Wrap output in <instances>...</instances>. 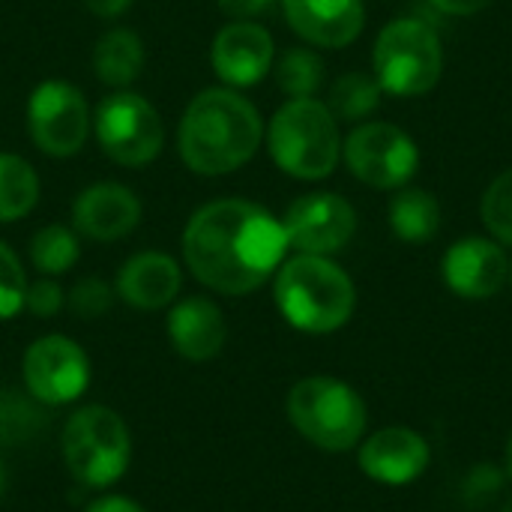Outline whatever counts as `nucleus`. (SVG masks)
Instances as JSON below:
<instances>
[{"instance_id":"obj_13","label":"nucleus","mask_w":512,"mask_h":512,"mask_svg":"<svg viewBox=\"0 0 512 512\" xmlns=\"http://www.w3.org/2000/svg\"><path fill=\"white\" fill-rule=\"evenodd\" d=\"M276 45L267 27L255 21L225 24L210 45V66L225 87L243 90L261 84L273 72Z\"/></svg>"},{"instance_id":"obj_29","label":"nucleus","mask_w":512,"mask_h":512,"mask_svg":"<svg viewBox=\"0 0 512 512\" xmlns=\"http://www.w3.org/2000/svg\"><path fill=\"white\" fill-rule=\"evenodd\" d=\"M27 276L18 255L0 240V321L15 318L24 309Z\"/></svg>"},{"instance_id":"obj_16","label":"nucleus","mask_w":512,"mask_h":512,"mask_svg":"<svg viewBox=\"0 0 512 512\" xmlns=\"http://www.w3.org/2000/svg\"><path fill=\"white\" fill-rule=\"evenodd\" d=\"M141 198L114 180L84 186L72 201V228L78 237L96 243H114L129 237L141 222Z\"/></svg>"},{"instance_id":"obj_20","label":"nucleus","mask_w":512,"mask_h":512,"mask_svg":"<svg viewBox=\"0 0 512 512\" xmlns=\"http://www.w3.org/2000/svg\"><path fill=\"white\" fill-rule=\"evenodd\" d=\"M90 63H93V75L105 87L126 90L129 84H135L141 78L144 63H147V51H144V42L135 30L111 27L96 39Z\"/></svg>"},{"instance_id":"obj_30","label":"nucleus","mask_w":512,"mask_h":512,"mask_svg":"<svg viewBox=\"0 0 512 512\" xmlns=\"http://www.w3.org/2000/svg\"><path fill=\"white\" fill-rule=\"evenodd\" d=\"M66 306V294L54 276H39L36 282H27L24 309L36 318H54Z\"/></svg>"},{"instance_id":"obj_15","label":"nucleus","mask_w":512,"mask_h":512,"mask_svg":"<svg viewBox=\"0 0 512 512\" xmlns=\"http://www.w3.org/2000/svg\"><path fill=\"white\" fill-rule=\"evenodd\" d=\"M441 276L456 297L489 300L501 294L510 282V258L498 240L477 234L462 237L447 249L441 261Z\"/></svg>"},{"instance_id":"obj_17","label":"nucleus","mask_w":512,"mask_h":512,"mask_svg":"<svg viewBox=\"0 0 512 512\" xmlns=\"http://www.w3.org/2000/svg\"><path fill=\"white\" fill-rule=\"evenodd\" d=\"M291 30L315 48H345L366 27L363 0H282Z\"/></svg>"},{"instance_id":"obj_5","label":"nucleus","mask_w":512,"mask_h":512,"mask_svg":"<svg viewBox=\"0 0 512 512\" xmlns=\"http://www.w3.org/2000/svg\"><path fill=\"white\" fill-rule=\"evenodd\" d=\"M291 426L324 453H348L360 447L369 426L363 396L330 375H312L291 387L285 402Z\"/></svg>"},{"instance_id":"obj_23","label":"nucleus","mask_w":512,"mask_h":512,"mask_svg":"<svg viewBox=\"0 0 512 512\" xmlns=\"http://www.w3.org/2000/svg\"><path fill=\"white\" fill-rule=\"evenodd\" d=\"M381 84L375 81V75H366V72H345L333 81L330 87V96H327V108L330 114L342 123H360L366 120L369 114L378 111L381 105Z\"/></svg>"},{"instance_id":"obj_1","label":"nucleus","mask_w":512,"mask_h":512,"mask_svg":"<svg viewBox=\"0 0 512 512\" xmlns=\"http://www.w3.org/2000/svg\"><path fill=\"white\" fill-rule=\"evenodd\" d=\"M183 264L210 291L243 297L276 276L288 255L282 219L243 198L198 207L183 228Z\"/></svg>"},{"instance_id":"obj_28","label":"nucleus","mask_w":512,"mask_h":512,"mask_svg":"<svg viewBox=\"0 0 512 512\" xmlns=\"http://www.w3.org/2000/svg\"><path fill=\"white\" fill-rule=\"evenodd\" d=\"M114 285H108L105 279H96V276H84L72 285L66 303L72 309L75 318L81 321H93V318H102L108 315V309L114 306Z\"/></svg>"},{"instance_id":"obj_33","label":"nucleus","mask_w":512,"mask_h":512,"mask_svg":"<svg viewBox=\"0 0 512 512\" xmlns=\"http://www.w3.org/2000/svg\"><path fill=\"white\" fill-rule=\"evenodd\" d=\"M84 512H147L141 504H135L132 498H123V495H105V498H96Z\"/></svg>"},{"instance_id":"obj_18","label":"nucleus","mask_w":512,"mask_h":512,"mask_svg":"<svg viewBox=\"0 0 512 512\" xmlns=\"http://www.w3.org/2000/svg\"><path fill=\"white\" fill-rule=\"evenodd\" d=\"M183 288V270L180 264L165 255V252H138L126 258V264L117 270L114 279V294L141 312H156L168 309Z\"/></svg>"},{"instance_id":"obj_25","label":"nucleus","mask_w":512,"mask_h":512,"mask_svg":"<svg viewBox=\"0 0 512 512\" xmlns=\"http://www.w3.org/2000/svg\"><path fill=\"white\" fill-rule=\"evenodd\" d=\"M276 84L288 99H312L324 84V60L312 48H288L273 60Z\"/></svg>"},{"instance_id":"obj_7","label":"nucleus","mask_w":512,"mask_h":512,"mask_svg":"<svg viewBox=\"0 0 512 512\" xmlns=\"http://www.w3.org/2000/svg\"><path fill=\"white\" fill-rule=\"evenodd\" d=\"M372 72L384 93L399 99L426 96L444 75V45L432 24L396 18L384 24L372 51Z\"/></svg>"},{"instance_id":"obj_26","label":"nucleus","mask_w":512,"mask_h":512,"mask_svg":"<svg viewBox=\"0 0 512 512\" xmlns=\"http://www.w3.org/2000/svg\"><path fill=\"white\" fill-rule=\"evenodd\" d=\"M42 423H45V414L30 393L27 396L18 390L0 393V444L3 447H18V444L33 441Z\"/></svg>"},{"instance_id":"obj_32","label":"nucleus","mask_w":512,"mask_h":512,"mask_svg":"<svg viewBox=\"0 0 512 512\" xmlns=\"http://www.w3.org/2000/svg\"><path fill=\"white\" fill-rule=\"evenodd\" d=\"M441 15H453V18H465V15H477L486 6H492V0H429Z\"/></svg>"},{"instance_id":"obj_24","label":"nucleus","mask_w":512,"mask_h":512,"mask_svg":"<svg viewBox=\"0 0 512 512\" xmlns=\"http://www.w3.org/2000/svg\"><path fill=\"white\" fill-rule=\"evenodd\" d=\"M81 258V240L75 228L66 225H45L30 240V264L39 276H63Z\"/></svg>"},{"instance_id":"obj_10","label":"nucleus","mask_w":512,"mask_h":512,"mask_svg":"<svg viewBox=\"0 0 512 512\" xmlns=\"http://www.w3.org/2000/svg\"><path fill=\"white\" fill-rule=\"evenodd\" d=\"M342 159L360 183L396 192L417 174L420 150L405 129L384 120H369L348 132L342 141Z\"/></svg>"},{"instance_id":"obj_22","label":"nucleus","mask_w":512,"mask_h":512,"mask_svg":"<svg viewBox=\"0 0 512 512\" xmlns=\"http://www.w3.org/2000/svg\"><path fill=\"white\" fill-rule=\"evenodd\" d=\"M39 201V174L36 168L15 156L0 153V225L24 219Z\"/></svg>"},{"instance_id":"obj_9","label":"nucleus","mask_w":512,"mask_h":512,"mask_svg":"<svg viewBox=\"0 0 512 512\" xmlns=\"http://www.w3.org/2000/svg\"><path fill=\"white\" fill-rule=\"evenodd\" d=\"M27 132L45 156L69 159L81 153L93 132V111L75 84L48 78L39 81L27 99Z\"/></svg>"},{"instance_id":"obj_37","label":"nucleus","mask_w":512,"mask_h":512,"mask_svg":"<svg viewBox=\"0 0 512 512\" xmlns=\"http://www.w3.org/2000/svg\"><path fill=\"white\" fill-rule=\"evenodd\" d=\"M0 495H3V468H0Z\"/></svg>"},{"instance_id":"obj_6","label":"nucleus","mask_w":512,"mask_h":512,"mask_svg":"<svg viewBox=\"0 0 512 512\" xmlns=\"http://www.w3.org/2000/svg\"><path fill=\"white\" fill-rule=\"evenodd\" d=\"M60 453L72 480L84 489H108L129 468L132 435L117 411L84 405L63 423Z\"/></svg>"},{"instance_id":"obj_31","label":"nucleus","mask_w":512,"mask_h":512,"mask_svg":"<svg viewBox=\"0 0 512 512\" xmlns=\"http://www.w3.org/2000/svg\"><path fill=\"white\" fill-rule=\"evenodd\" d=\"M216 6L234 21H252L255 15L267 12L273 0H216Z\"/></svg>"},{"instance_id":"obj_11","label":"nucleus","mask_w":512,"mask_h":512,"mask_svg":"<svg viewBox=\"0 0 512 512\" xmlns=\"http://www.w3.org/2000/svg\"><path fill=\"white\" fill-rule=\"evenodd\" d=\"M27 393L39 405H69L90 387V360L84 348L60 333L39 336L21 360Z\"/></svg>"},{"instance_id":"obj_19","label":"nucleus","mask_w":512,"mask_h":512,"mask_svg":"<svg viewBox=\"0 0 512 512\" xmlns=\"http://www.w3.org/2000/svg\"><path fill=\"white\" fill-rule=\"evenodd\" d=\"M165 327L177 354L192 363L213 360L225 348V339H228L225 315L210 297H186V300L171 303Z\"/></svg>"},{"instance_id":"obj_36","label":"nucleus","mask_w":512,"mask_h":512,"mask_svg":"<svg viewBox=\"0 0 512 512\" xmlns=\"http://www.w3.org/2000/svg\"><path fill=\"white\" fill-rule=\"evenodd\" d=\"M501 512H512V498H507V504L501 507Z\"/></svg>"},{"instance_id":"obj_34","label":"nucleus","mask_w":512,"mask_h":512,"mask_svg":"<svg viewBox=\"0 0 512 512\" xmlns=\"http://www.w3.org/2000/svg\"><path fill=\"white\" fill-rule=\"evenodd\" d=\"M135 0H84V6L96 15V18H120Z\"/></svg>"},{"instance_id":"obj_21","label":"nucleus","mask_w":512,"mask_h":512,"mask_svg":"<svg viewBox=\"0 0 512 512\" xmlns=\"http://www.w3.org/2000/svg\"><path fill=\"white\" fill-rule=\"evenodd\" d=\"M387 222L402 243L423 246L432 243L441 231V204L420 186H402L387 204Z\"/></svg>"},{"instance_id":"obj_4","label":"nucleus","mask_w":512,"mask_h":512,"mask_svg":"<svg viewBox=\"0 0 512 512\" xmlns=\"http://www.w3.org/2000/svg\"><path fill=\"white\" fill-rule=\"evenodd\" d=\"M267 150L294 180H324L342 159L339 120L321 99H288L267 123Z\"/></svg>"},{"instance_id":"obj_35","label":"nucleus","mask_w":512,"mask_h":512,"mask_svg":"<svg viewBox=\"0 0 512 512\" xmlns=\"http://www.w3.org/2000/svg\"><path fill=\"white\" fill-rule=\"evenodd\" d=\"M504 474L512 480V432L510 441H507V450H504Z\"/></svg>"},{"instance_id":"obj_12","label":"nucleus","mask_w":512,"mask_h":512,"mask_svg":"<svg viewBox=\"0 0 512 512\" xmlns=\"http://www.w3.org/2000/svg\"><path fill=\"white\" fill-rule=\"evenodd\" d=\"M288 246L303 255H333L357 234V210L336 192H306L282 216Z\"/></svg>"},{"instance_id":"obj_3","label":"nucleus","mask_w":512,"mask_h":512,"mask_svg":"<svg viewBox=\"0 0 512 512\" xmlns=\"http://www.w3.org/2000/svg\"><path fill=\"white\" fill-rule=\"evenodd\" d=\"M273 300L282 318L309 336L342 330L357 309L354 279L327 255H291L273 276Z\"/></svg>"},{"instance_id":"obj_14","label":"nucleus","mask_w":512,"mask_h":512,"mask_svg":"<svg viewBox=\"0 0 512 512\" xmlns=\"http://www.w3.org/2000/svg\"><path fill=\"white\" fill-rule=\"evenodd\" d=\"M432 462L429 441L408 426H384L360 441L357 465L381 486H408L426 474Z\"/></svg>"},{"instance_id":"obj_38","label":"nucleus","mask_w":512,"mask_h":512,"mask_svg":"<svg viewBox=\"0 0 512 512\" xmlns=\"http://www.w3.org/2000/svg\"><path fill=\"white\" fill-rule=\"evenodd\" d=\"M510 285H512V258H510Z\"/></svg>"},{"instance_id":"obj_2","label":"nucleus","mask_w":512,"mask_h":512,"mask_svg":"<svg viewBox=\"0 0 512 512\" xmlns=\"http://www.w3.org/2000/svg\"><path fill=\"white\" fill-rule=\"evenodd\" d=\"M264 141L258 108L234 87H207L183 108L177 123V150L183 165L201 177L240 171Z\"/></svg>"},{"instance_id":"obj_27","label":"nucleus","mask_w":512,"mask_h":512,"mask_svg":"<svg viewBox=\"0 0 512 512\" xmlns=\"http://www.w3.org/2000/svg\"><path fill=\"white\" fill-rule=\"evenodd\" d=\"M480 219L501 246H512V168L501 171L486 186L480 201Z\"/></svg>"},{"instance_id":"obj_8","label":"nucleus","mask_w":512,"mask_h":512,"mask_svg":"<svg viewBox=\"0 0 512 512\" xmlns=\"http://www.w3.org/2000/svg\"><path fill=\"white\" fill-rule=\"evenodd\" d=\"M93 132L102 153L123 168L150 165L165 147V123L156 105L135 90H111L93 111Z\"/></svg>"}]
</instances>
